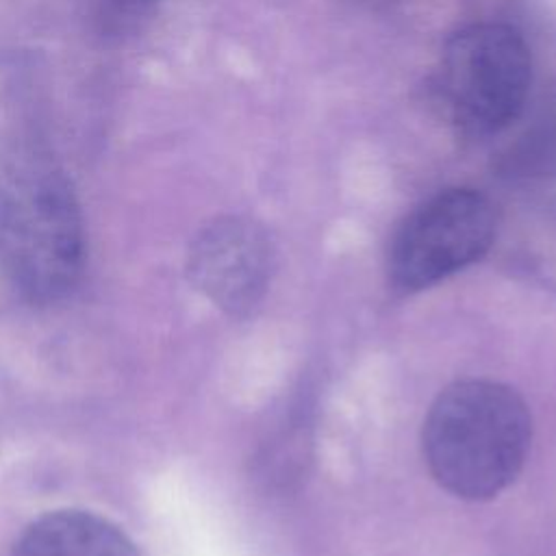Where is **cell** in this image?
Listing matches in <instances>:
<instances>
[{
	"mask_svg": "<svg viewBox=\"0 0 556 556\" xmlns=\"http://www.w3.org/2000/svg\"><path fill=\"white\" fill-rule=\"evenodd\" d=\"M85 267L76 193L54 156L28 137L0 141V271L26 300L65 298Z\"/></svg>",
	"mask_w": 556,
	"mask_h": 556,
	"instance_id": "cell-1",
	"label": "cell"
},
{
	"mask_svg": "<svg viewBox=\"0 0 556 556\" xmlns=\"http://www.w3.org/2000/svg\"><path fill=\"white\" fill-rule=\"evenodd\" d=\"M532 439L526 402L493 380H460L443 389L424 419V458L454 497L484 502L523 469Z\"/></svg>",
	"mask_w": 556,
	"mask_h": 556,
	"instance_id": "cell-2",
	"label": "cell"
},
{
	"mask_svg": "<svg viewBox=\"0 0 556 556\" xmlns=\"http://www.w3.org/2000/svg\"><path fill=\"white\" fill-rule=\"evenodd\" d=\"M11 556H139L109 519L85 510H56L33 521Z\"/></svg>",
	"mask_w": 556,
	"mask_h": 556,
	"instance_id": "cell-6",
	"label": "cell"
},
{
	"mask_svg": "<svg viewBox=\"0 0 556 556\" xmlns=\"http://www.w3.org/2000/svg\"><path fill=\"white\" fill-rule=\"evenodd\" d=\"M497 213L493 202L465 187L434 193L415 206L393 235L389 280L402 293L421 291L476 263L493 245Z\"/></svg>",
	"mask_w": 556,
	"mask_h": 556,
	"instance_id": "cell-4",
	"label": "cell"
},
{
	"mask_svg": "<svg viewBox=\"0 0 556 556\" xmlns=\"http://www.w3.org/2000/svg\"><path fill=\"white\" fill-rule=\"evenodd\" d=\"M439 89L463 135L502 132L523 113L532 89V54L523 35L502 22L460 28L443 48Z\"/></svg>",
	"mask_w": 556,
	"mask_h": 556,
	"instance_id": "cell-3",
	"label": "cell"
},
{
	"mask_svg": "<svg viewBox=\"0 0 556 556\" xmlns=\"http://www.w3.org/2000/svg\"><path fill=\"white\" fill-rule=\"evenodd\" d=\"M193 285L222 311L243 317L263 300L274 250L261 226L243 217H222L204 226L189 250Z\"/></svg>",
	"mask_w": 556,
	"mask_h": 556,
	"instance_id": "cell-5",
	"label": "cell"
},
{
	"mask_svg": "<svg viewBox=\"0 0 556 556\" xmlns=\"http://www.w3.org/2000/svg\"><path fill=\"white\" fill-rule=\"evenodd\" d=\"M154 0H89L96 28L104 37H122L139 26Z\"/></svg>",
	"mask_w": 556,
	"mask_h": 556,
	"instance_id": "cell-7",
	"label": "cell"
}]
</instances>
